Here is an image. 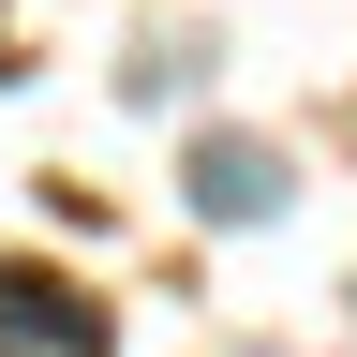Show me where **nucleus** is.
Returning a JSON list of instances; mask_svg holds the SVG:
<instances>
[{
  "label": "nucleus",
  "instance_id": "nucleus-1",
  "mask_svg": "<svg viewBox=\"0 0 357 357\" xmlns=\"http://www.w3.org/2000/svg\"><path fill=\"white\" fill-rule=\"evenodd\" d=\"M0 357H105V298H75L60 268H0Z\"/></svg>",
  "mask_w": 357,
  "mask_h": 357
},
{
  "label": "nucleus",
  "instance_id": "nucleus-2",
  "mask_svg": "<svg viewBox=\"0 0 357 357\" xmlns=\"http://www.w3.org/2000/svg\"><path fill=\"white\" fill-rule=\"evenodd\" d=\"M194 208H208V223H268V208H283V149L208 134V149H194Z\"/></svg>",
  "mask_w": 357,
  "mask_h": 357
}]
</instances>
